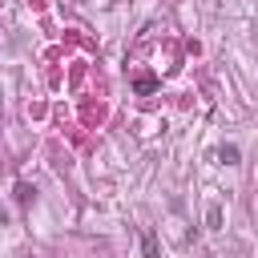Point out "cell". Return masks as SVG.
<instances>
[{"mask_svg": "<svg viewBox=\"0 0 258 258\" xmlns=\"http://www.w3.org/2000/svg\"><path fill=\"white\" fill-rule=\"evenodd\" d=\"M206 226H210V230H222V210H218V206L206 210Z\"/></svg>", "mask_w": 258, "mask_h": 258, "instance_id": "1", "label": "cell"}, {"mask_svg": "<svg viewBox=\"0 0 258 258\" xmlns=\"http://www.w3.org/2000/svg\"><path fill=\"white\" fill-rule=\"evenodd\" d=\"M141 250H145V258H161V254H157V238H153V234H145V238H141Z\"/></svg>", "mask_w": 258, "mask_h": 258, "instance_id": "2", "label": "cell"}, {"mask_svg": "<svg viewBox=\"0 0 258 258\" xmlns=\"http://www.w3.org/2000/svg\"><path fill=\"white\" fill-rule=\"evenodd\" d=\"M218 157H222L226 165H234V161H238V145H222V153H218Z\"/></svg>", "mask_w": 258, "mask_h": 258, "instance_id": "3", "label": "cell"}, {"mask_svg": "<svg viewBox=\"0 0 258 258\" xmlns=\"http://www.w3.org/2000/svg\"><path fill=\"white\" fill-rule=\"evenodd\" d=\"M16 202H20V206H28V202H32V185H24V181H20V185H16Z\"/></svg>", "mask_w": 258, "mask_h": 258, "instance_id": "4", "label": "cell"}]
</instances>
